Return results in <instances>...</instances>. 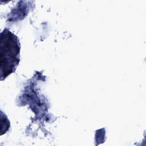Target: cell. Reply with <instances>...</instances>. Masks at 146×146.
Instances as JSON below:
<instances>
[{
    "label": "cell",
    "mask_w": 146,
    "mask_h": 146,
    "mask_svg": "<svg viewBox=\"0 0 146 146\" xmlns=\"http://www.w3.org/2000/svg\"><path fill=\"white\" fill-rule=\"evenodd\" d=\"M4 33L5 37L2 35L1 63V71L5 69L3 73H5V78L9 74L14 71L19 63L20 44L18 38L10 31H4Z\"/></svg>",
    "instance_id": "cell-1"
}]
</instances>
